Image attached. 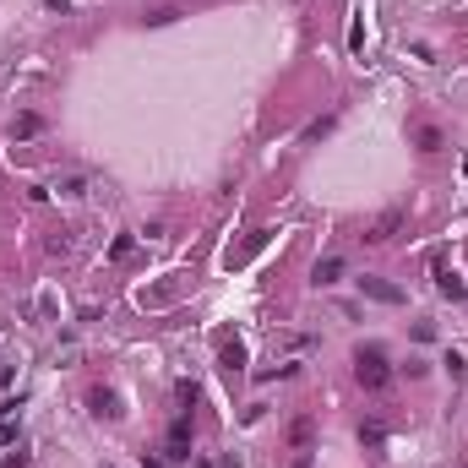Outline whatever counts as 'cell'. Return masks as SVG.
<instances>
[{
	"mask_svg": "<svg viewBox=\"0 0 468 468\" xmlns=\"http://www.w3.org/2000/svg\"><path fill=\"white\" fill-rule=\"evenodd\" d=\"M354 376H360L365 392H387L392 387V365H387V354H381L376 343H365L360 354H354Z\"/></svg>",
	"mask_w": 468,
	"mask_h": 468,
	"instance_id": "obj_1",
	"label": "cell"
},
{
	"mask_svg": "<svg viewBox=\"0 0 468 468\" xmlns=\"http://www.w3.org/2000/svg\"><path fill=\"white\" fill-rule=\"evenodd\" d=\"M403 224H408V207H387V213H376V218L360 229V240H365V245H387Z\"/></svg>",
	"mask_w": 468,
	"mask_h": 468,
	"instance_id": "obj_2",
	"label": "cell"
},
{
	"mask_svg": "<svg viewBox=\"0 0 468 468\" xmlns=\"http://www.w3.org/2000/svg\"><path fill=\"white\" fill-rule=\"evenodd\" d=\"M163 452H169L175 463H185V457H191V414H175V419H169V436H163Z\"/></svg>",
	"mask_w": 468,
	"mask_h": 468,
	"instance_id": "obj_3",
	"label": "cell"
},
{
	"mask_svg": "<svg viewBox=\"0 0 468 468\" xmlns=\"http://www.w3.org/2000/svg\"><path fill=\"white\" fill-rule=\"evenodd\" d=\"M284 441H289V452H316V419L310 414H294L289 430H284Z\"/></svg>",
	"mask_w": 468,
	"mask_h": 468,
	"instance_id": "obj_4",
	"label": "cell"
},
{
	"mask_svg": "<svg viewBox=\"0 0 468 468\" xmlns=\"http://www.w3.org/2000/svg\"><path fill=\"white\" fill-rule=\"evenodd\" d=\"M408 142L419 147V153H441L447 137H441V125H436V120H408Z\"/></svg>",
	"mask_w": 468,
	"mask_h": 468,
	"instance_id": "obj_5",
	"label": "cell"
},
{
	"mask_svg": "<svg viewBox=\"0 0 468 468\" xmlns=\"http://www.w3.org/2000/svg\"><path fill=\"white\" fill-rule=\"evenodd\" d=\"M87 408H93L99 419H120V414H125V408H120V392H115V387H93V392H87Z\"/></svg>",
	"mask_w": 468,
	"mask_h": 468,
	"instance_id": "obj_6",
	"label": "cell"
},
{
	"mask_svg": "<svg viewBox=\"0 0 468 468\" xmlns=\"http://www.w3.org/2000/svg\"><path fill=\"white\" fill-rule=\"evenodd\" d=\"M343 256H338V251H332V256H322V262H316V272H310V284L316 289H327V284H338V278H343Z\"/></svg>",
	"mask_w": 468,
	"mask_h": 468,
	"instance_id": "obj_7",
	"label": "cell"
},
{
	"mask_svg": "<svg viewBox=\"0 0 468 468\" xmlns=\"http://www.w3.org/2000/svg\"><path fill=\"white\" fill-rule=\"evenodd\" d=\"M360 289H365L370 300H381V305H398V300H403V289H398V284H387V278H370V272L360 278Z\"/></svg>",
	"mask_w": 468,
	"mask_h": 468,
	"instance_id": "obj_8",
	"label": "cell"
},
{
	"mask_svg": "<svg viewBox=\"0 0 468 468\" xmlns=\"http://www.w3.org/2000/svg\"><path fill=\"white\" fill-rule=\"evenodd\" d=\"M310 348H316L310 332H278L272 338V354H310Z\"/></svg>",
	"mask_w": 468,
	"mask_h": 468,
	"instance_id": "obj_9",
	"label": "cell"
},
{
	"mask_svg": "<svg viewBox=\"0 0 468 468\" xmlns=\"http://www.w3.org/2000/svg\"><path fill=\"white\" fill-rule=\"evenodd\" d=\"M436 289H441L447 300H463V294H468V284H463V278H457V272H452L447 262H436Z\"/></svg>",
	"mask_w": 468,
	"mask_h": 468,
	"instance_id": "obj_10",
	"label": "cell"
},
{
	"mask_svg": "<svg viewBox=\"0 0 468 468\" xmlns=\"http://www.w3.org/2000/svg\"><path fill=\"white\" fill-rule=\"evenodd\" d=\"M39 131H44L39 115H17V120H11V142H33Z\"/></svg>",
	"mask_w": 468,
	"mask_h": 468,
	"instance_id": "obj_11",
	"label": "cell"
},
{
	"mask_svg": "<svg viewBox=\"0 0 468 468\" xmlns=\"http://www.w3.org/2000/svg\"><path fill=\"white\" fill-rule=\"evenodd\" d=\"M218 360H224L229 376H240V370H245V348H240V338H234V343H224V354H218Z\"/></svg>",
	"mask_w": 468,
	"mask_h": 468,
	"instance_id": "obj_12",
	"label": "cell"
},
{
	"mask_svg": "<svg viewBox=\"0 0 468 468\" xmlns=\"http://www.w3.org/2000/svg\"><path fill=\"white\" fill-rule=\"evenodd\" d=\"M348 49H354V55L365 49V11H354V22H348Z\"/></svg>",
	"mask_w": 468,
	"mask_h": 468,
	"instance_id": "obj_13",
	"label": "cell"
},
{
	"mask_svg": "<svg viewBox=\"0 0 468 468\" xmlns=\"http://www.w3.org/2000/svg\"><path fill=\"white\" fill-rule=\"evenodd\" d=\"M131 251H137V240H131V234H115V245H109V262H125Z\"/></svg>",
	"mask_w": 468,
	"mask_h": 468,
	"instance_id": "obj_14",
	"label": "cell"
},
{
	"mask_svg": "<svg viewBox=\"0 0 468 468\" xmlns=\"http://www.w3.org/2000/svg\"><path fill=\"white\" fill-rule=\"evenodd\" d=\"M55 191H61V196H82V191H87V175H65Z\"/></svg>",
	"mask_w": 468,
	"mask_h": 468,
	"instance_id": "obj_15",
	"label": "cell"
},
{
	"mask_svg": "<svg viewBox=\"0 0 468 468\" xmlns=\"http://www.w3.org/2000/svg\"><path fill=\"white\" fill-rule=\"evenodd\" d=\"M441 365H447V376H452V381H463V354H457V348H447V360H441Z\"/></svg>",
	"mask_w": 468,
	"mask_h": 468,
	"instance_id": "obj_16",
	"label": "cell"
},
{
	"mask_svg": "<svg viewBox=\"0 0 468 468\" xmlns=\"http://www.w3.org/2000/svg\"><path fill=\"white\" fill-rule=\"evenodd\" d=\"M381 436H387V425H381V419H370V425H360V441H370V447H376Z\"/></svg>",
	"mask_w": 468,
	"mask_h": 468,
	"instance_id": "obj_17",
	"label": "cell"
},
{
	"mask_svg": "<svg viewBox=\"0 0 468 468\" xmlns=\"http://www.w3.org/2000/svg\"><path fill=\"white\" fill-rule=\"evenodd\" d=\"M17 436H22V430L11 425V419H0V447H11V441H17Z\"/></svg>",
	"mask_w": 468,
	"mask_h": 468,
	"instance_id": "obj_18",
	"label": "cell"
},
{
	"mask_svg": "<svg viewBox=\"0 0 468 468\" xmlns=\"http://www.w3.org/2000/svg\"><path fill=\"white\" fill-rule=\"evenodd\" d=\"M0 468H27V457H22V452H17V457H6V463H0Z\"/></svg>",
	"mask_w": 468,
	"mask_h": 468,
	"instance_id": "obj_19",
	"label": "cell"
},
{
	"mask_svg": "<svg viewBox=\"0 0 468 468\" xmlns=\"http://www.w3.org/2000/svg\"><path fill=\"white\" fill-rule=\"evenodd\" d=\"M294 468H310V452H294Z\"/></svg>",
	"mask_w": 468,
	"mask_h": 468,
	"instance_id": "obj_20",
	"label": "cell"
},
{
	"mask_svg": "<svg viewBox=\"0 0 468 468\" xmlns=\"http://www.w3.org/2000/svg\"><path fill=\"white\" fill-rule=\"evenodd\" d=\"M44 6H55V11H65V6H71V0H44Z\"/></svg>",
	"mask_w": 468,
	"mask_h": 468,
	"instance_id": "obj_21",
	"label": "cell"
},
{
	"mask_svg": "<svg viewBox=\"0 0 468 468\" xmlns=\"http://www.w3.org/2000/svg\"><path fill=\"white\" fill-rule=\"evenodd\" d=\"M142 463H147V468H163V463H158V457H142Z\"/></svg>",
	"mask_w": 468,
	"mask_h": 468,
	"instance_id": "obj_22",
	"label": "cell"
}]
</instances>
